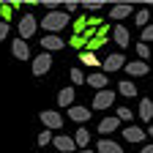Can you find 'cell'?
Instances as JSON below:
<instances>
[{
    "instance_id": "34",
    "label": "cell",
    "mask_w": 153,
    "mask_h": 153,
    "mask_svg": "<svg viewBox=\"0 0 153 153\" xmlns=\"http://www.w3.org/2000/svg\"><path fill=\"white\" fill-rule=\"evenodd\" d=\"M71 47L82 49V47H85V38H82V36H74V38H71Z\"/></svg>"
},
{
    "instance_id": "1",
    "label": "cell",
    "mask_w": 153,
    "mask_h": 153,
    "mask_svg": "<svg viewBox=\"0 0 153 153\" xmlns=\"http://www.w3.org/2000/svg\"><path fill=\"white\" fill-rule=\"evenodd\" d=\"M68 22H71V16H68L66 11L57 8V11H49V14L41 19V27L47 30V36H57L63 27H68Z\"/></svg>"
},
{
    "instance_id": "6",
    "label": "cell",
    "mask_w": 153,
    "mask_h": 153,
    "mask_svg": "<svg viewBox=\"0 0 153 153\" xmlns=\"http://www.w3.org/2000/svg\"><path fill=\"white\" fill-rule=\"evenodd\" d=\"M131 14H134V6H128V3H118L109 8V19H115V22H120V19H126Z\"/></svg>"
},
{
    "instance_id": "16",
    "label": "cell",
    "mask_w": 153,
    "mask_h": 153,
    "mask_svg": "<svg viewBox=\"0 0 153 153\" xmlns=\"http://www.w3.org/2000/svg\"><path fill=\"white\" fill-rule=\"evenodd\" d=\"M41 47L52 55L55 49H63V38H60V36H44V38H41Z\"/></svg>"
},
{
    "instance_id": "12",
    "label": "cell",
    "mask_w": 153,
    "mask_h": 153,
    "mask_svg": "<svg viewBox=\"0 0 153 153\" xmlns=\"http://www.w3.org/2000/svg\"><path fill=\"white\" fill-rule=\"evenodd\" d=\"M123 137H126V142H142L145 140V128H140V126H126L123 128Z\"/></svg>"
},
{
    "instance_id": "38",
    "label": "cell",
    "mask_w": 153,
    "mask_h": 153,
    "mask_svg": "<svg viewBox=\"0 0 153 153\" xmlns=\"http://www.w3.org/2000/svg\"><path fill=\"white\" fill-rule=\"evenodd\" d=\"M79 153H93V150H90V148H85V150H79Z\"/></svg>"
},
{
    "instance_id": "30",
    "label": "cell",
    "mask_w": 153,
    "mask_h": 153,
    "mask_svg": "<svg viewBox=\"0 0 153 153\" xmlns=\"http://www.w3.org/2000/svg\"><path fill=\"white\" fill-rule=\"evenodd\" d=\"M71 82H74V85H82V82H85V74H82L79 68H74V71H71Z\"/></svg>"
},
{
    "instance_id": "18",
    "label": "cell",
    "mask_w": 153,
    "mask_h": 153,
    "mask_svg": "<svg viewBox=\"0 0 153 153\" xmlns=\"http://www.w3.org/2000/svg\"><path fill=\"white\" fill-rule=\"evenodd\" d=\"M96 153H123V148H120L118 142H112V140H99Z\"/></svg>"
},
{
    "instance_id": "37",
    "label": "cell",
    "mask_w": 153,
    "mask_h": 153,
    "mask_svg": "<svg viewBox=\"0 0 153 153\" xmlns=\"http://www.w3.org/2000/svg\"><path fill=\"white\" fill-rule=\"evenodd\" d=\"M148 137H153V123H150V126H148Z\"/></svg>"
},
{
    "instance_id": "4",
    "label": "cell",
    "mask_w": 153,
    "mask_h": 153,
    "mask_svg": "<svg viewBox=\"0 0 153 153\" xmlns=\"http://www.w3.org/2000/svg\"><path fill=\"white\" fill-rule=\"evenodd\" d=\"M36 25H38L36 16H33V14H25L22 19H19V27H16V30H19V38H22V41H27L30 36H36Z\"/></svg>"
},
{
    "instance_id": "17",
    "label": "cell",
    "mask_w": 153,
    "mask_h": 153,
    "mask_svg": "<svg viewBox=\"0 0 153 153\" xmlns=\"http://www.w3.org/2000/svg\"><path fill=\"white\" fill-rule=\"evenodd\" d=\"M112 41L118 44L120 49H126V47H128V30H126L123 25H118V27L112 30Z\"/></svg>"
},
{
    "instance_id": "33",
    "label": "cell",
    "mask_w": 153,
    "mask_h": 153,
    "mask_svg": "<svg viewBox=\"0 0 153 153\" xmlns=\"http://www.w3.org/2000/svg\"><path fill=\"white\" fill-rule=\"evenodd\" d=\"M8 22H0V41H6V38H8Z\"/></svg>"
},
{
    "instance_id": "10",
    "label": "cell",
    "mask_w": 153,
    "mask_h": 153,
    "mask_svg": "<svg viewBox=\"0 0 153 153\" xmlns=\"http://www.w3.org/2000/svg\"><path fill=\"white\" fill-rule=\"evenodd\" d=\"M123 68H126L128 76H148V71H150L148 63H142V60H131V63H126Z\"/></svg>"
},
{
    "instance_id": "13",
    "label": "cell",
    "mask_w": 153,
    "mask_h": 153,
    "mask_svg": "<svg viewBox=\"0 0 153 153\" xmlns=\"http://www.w3.org/2000/svg\"><path fill=\"white\" fill-rule=\"evenodd\" d=\"M68 118L74 120V123H85V120H90V109L88 107H68Z\"/></svg>"
},
{
    "instance_id": "5",
    "label": "cell",
    "mask_w": 153,
    "mask_h": 153,
    "mask_svg": "<svg viewBox=\"0 0 153 153\" xmlns=\"http://www.w3.org/2000/svg\"><path fill=\"white\" fill-rule=\"evenodd\" d=\"M49 68H52V55L49 52H41V55L33 57V74L36 76H44Z\"/></svg>"
},
{
    "instance_id": "29",
    "label": "cell",
    "mask_w": 153,
    "mask_h": 153,
    "mask_svg": "<svg viewBox=\"0 0 153 153\" xmlns=\"http://www.w3.org/2000/svg\"><path fill=\"white\" fill-rule=\"evenodd\" d=\"M79 6H82L85 11H99L104 3H99V0H85V3H79Z\"/></svg>"
},
{
    "instance_id": "22",
    "label": "cell",
    "mask_w": 153,
    "mask_h": 153,
    "mask_svg": "<svg viewBox=\"0 0 153 153\" xmlns=\"http://www.w3.org/2000/svg\"><path fill=\"white\" fill-rule=\"evenodd\" d=\"M79 60H82L85 66H90V68H96V66H99V57H96V52H88V49L79 55Z\"/></svg>"
},
{
    "instance_id": "28",
    "label": "cell",
    "mask_w": 153,
    "mask_h": 153,
    "mask_svg": "<svg viewBox=\"0 0 153 153\" xmlns=\"http://www.w3.org/2000/svg\"><path fill=\"white\" fill-rule=\"evenodd\" d=\"M85 30H88V16H79V19L74 22V33H76V36H82Z\"/></svg>"
},
{
    "instance_id": "14",
    "label": "cell",
    "mask_w": 153,
    "mask_h": 153,
    "mask_svg": "<svg viewBox=\"0 0 153 153\" xmlns=\"http://www.w3.org/2000/svg\"><path fill=\"white\" fill-rule=\"evenodd\" d=\"M74 96H76V90H74V88H63L60 93H57V107H63V109L74 107Z\"/></svg>"
},
{
    "instance_id": "20",
    "label": "cell",
    "mask_w": 153,
    "mask_h": 153,
    "mask_svg": "<svg viewBox=\"0 0 153 153\" xmlns=\"http://www.w3.org/2000/svg\"><path fill=\"white\" fill-rule=\"evenodd\" d=\"M71 140H74V145H76V148H82V150H85V148H88V142H90V131H88V128H79Z\"/></svg>"
},
{
    "instance_id": "25",
    "label": "cell",
    "mask_w": 153,
    "mask_h": 153,
    "mask_svg": "<svg viewBox=\"0 0 153 153\" xmlns=\"http://www.w3.org/2000/svg\"><path fill=\"white\" fill-rule=\"evenodd\" d=\"M134 49H137V55H140V60H142V63H148V57H150V47L140 41V44L134 47Z\"/></svg>"
},
{
    "instance_id": "31",
    "label": "cell",
    "mask_w": 153,
    "mask_h": 153,
    "mask_svg": "<svg viewBox=\"0 0 153 153\" xmlns=\"http://www.w3.org/2000/svg\"><path fill=\"white\" fill-rule=\"evenodd\" d=\"M148 41H153V25L142 27V44H148Z\"/></svg>"
},
{
    "instance_id": "24",
    "label": "cell",
    "mask_w": 153,
    "mask_h": 153,
    "mask_svg": "<svg viewBox=\"0 0 153 153\" xmlns=\"http://www.w3.org/2000/svg\"><path fill=\"white\" fill-rule=\"evenodd\" d=\"M148 19H150V11H148V8H142V11L134 14V22H137L140 27H145V25H148Z\"/></svg>"
},
{
    "instance_id": "21",
    "label": "cell",
    "mask_w": 153,
    "mask_h": 153,
    "mask_svg": "<svg viewBox=\"0 0 153 153\" xmlns=\"http://www.w3.org/2000/svg\"><path fill=\"white\" fill-rule=\"evenodd\" d=\"M118 90L126 96V99H134V96H137V88H134V82H128V79H120Z\"/></svg>"
},
{
    "instance_id": "27",
    "label": "cell",
    "mask_w": 153,
    "mask_h": 153,
    "mask_svg": "<svg viewBox=\"0 0 153 153\" xmlns=\"http://www.w3.org/2000/svg\"><path fill=\"white\" fill-rule=\"evenodd\" d=\"M11 14H14L11 3H0V22H8V19H11Z\"/></svg>"
},
{
    "instance_id": "3",
    "label": "cell",
    "mask_w": 153,
    "mask_h": 153,
    "mask_svg": "<svg viewBox=\"0 0 153 153\" xmlns=\"http://www.w3.org/2000/svg\"><path fill=\"white\" fill-rule=\"evenodd\" d=\"M115 104V93L107 88V90H99V93H96L93 96V109L96 112H104V109H109Z\"/></svg>"
},
{
    "instance_id": "36",
    "label": "cell",
    "mask_w": 153,
    "mask_h": 153,
    "mask_svg": "<svg viewBox=\"0 0 153 153\" xmlns=\"http://www.w3.org/2000/svg\"><path fill=\"white\" fill-rule=\"evenodd\" d=\"M140 153H153V145H145V148H142Z\"/></svg>"
},
{
    "instance_id": "2",
    "label": "cell",
    "mask_w": 153,
    "mask_h": 153,
    "mask_svg": "<svg viewBox=\"0 0 153 153\" xmlns=\"http://www.w3.org/2000/svg\"><path fill=\"white\" fill-rule=\"evenodd\" d=\"M38 118H41V123H44V128H47V131H52V134L63 128V118H60V115H57L55 109H44L41 115H38Z\"/></svg>"
},
{
    "instance_id": "7",
    "label": "cell",
    "mask_w": 153,
    "mask_h": 153,
    "mask_svg": "<svg viewBox=\"0 0 153 153\" xmlns=\"http://www.w3.org/2000/svg\"><path fill=\"white\" fill-rule=\"evenodd\" d=\"M11 52H14L16 60H30V47H27V41H22V38H14Z\"/></svg>"
},
{
    "instance_id": "15",
    "label": "cell",
    "mask_w": 153,
    "mask_h": 153,
    "mask_svg": "<svg viewBox=\"0 0 153 153\" xmlns=\"http://www.w3.org/2000/svg\"><path fill=\"white\" fill-rule=\"evenodd\" d=\"M118 126H120V120L115 118V115H109V118H101V120H99V134H112Z\"/></svg>"
},
{
    "instance_id": "35",
    "label": "cell",
    "mask_w": 153,
    "mask_h": 153,
    "mask_svg": "<svg viewBox=\"0 0 153 153\" xmlns=\"http://www.w3.org/2000/svg\"><path fill=\"white\" fill-rule=\"evenodd\" d=\"M41 6H47L49 11H57V6H63V3H55V0H44V3Z\"/></svg>"
},
{
    "instance_id": "9",
    "label": "cell",
    "mask_w": 153,
    "mask_h": 153,
    "mask_svg": "<svg viewBox=\"0 0 153 153\" xmlns=\"http://www.w3.org/2000/svg\"><path fill=\"white\" fill-rule=\"evenodd\" d=\"M126 66V57H123V52H112L107 60H104V71H120Z\"/></svg>"
},
{
    "instance_id": "11",
    "label": "cell",
    "mask_w": 153,
    "mask_h": 153,
    "mask_svg": "<svg viewBox=\"0 0 153 153\" xmlns=\"http://www.w3.org/2000/svg\"><path fill=\"white\" fill-rule=\"evenodd\" d=\"M52 145L60 150V153H74L76 150V145H74V140L71 137H63V134H57V137L52 140Z\"/></svg>"
},
{
    "instance_id": "23",
    "label": "cell",
    "mask_w": 153,
    "mask_h": 153,
    "mask_svg": "<svg viewBox=\"0 0 153 153\" xmlns=\"http://www.w3.org/2000/svg\"><path fill=\"white\" fill-rule=\"evenodd\" d=\"M115 118H118L120 123H126V120H131V118H134V112H131V109H126V107H118V109H115Z\"/></svg>"
},
{
    "instance_id": "32",
    "label": "cell",
    "mask_w": 153,
    "mask_h": 153,
    "mask_svg": "<svg viewBox=\"0 0 153 153\" xmlns=\"http://www.w3.org/2000/svg\"><path fill=\"white\" fill-rule=\"evenodd\" d=\"M63 6H66V8H63V11H66V14H68V16H71V14H74V11H76V8H79V3H76V0H68V3H63Z\"/></svg>"
},
{
    "instance_id": "19",
    "label": "cell",
    "mask_w": 153,
    "mask_h": 153,
    "mask_svg": "<svg viewBox=\"0 0 153 153\" xmlns=\"http://www.w3.org/2000/svg\"><path fill=\"white\" fill-rule=\"evenodd\" d=\"M137 118H142L145 123L153 120V101H150V99H142V101H140V115H137Z\"/></svg>"
},
{
    "instance_id": "26",
    "label": "cell",
    "mask_w": 153,
    "mask_h": 153,
    "mask_svg": "<svg viewBox=\"0 0 153 153\" xmlns=\"http://www.w3.org/2000/svg\"><path fill=\"white\" fill-rule=\"evenodd\" d=\"M52 140H55V134L44 128L41 134H38V140H36V142H38V145H41V148H44V145H52Z\"/></svg>"
},
{
    "instance_id": "8",
    "label": "cell",
    "mask_w": 153,
    "mask_h": 153,
    "mask_svg": "<svg viewBox=\"0 0 153 153\" xmlns=\"http://www.w3.org/2000/svg\"><path fill=\"white\" fill-rule=\"evenodd\" d=\"M85 82H88L90 88H96V90H107L109 76H107V74H101V71H93L90 76H85Z\"/></svg>"
}]
</instances>
